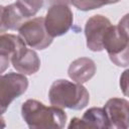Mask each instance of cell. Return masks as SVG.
Returning a JSON list of instances; mask_svg holds the SVG:
<instances>
[{
  "mask_svg": "<svg viewBox=\"0 0 129 129\" xmlns=\"http://www.w3.org/2000/svg\"><path fill=\"white\" fill-rule=\"evenodd\" d=\"M74 14L67 4H54L49 6L44 17L47 33L53 38L66 34L72 27Z\"/></svg>",
  "mask_w": 129,
  "mask_h": 129,
  "instance_id": "obj_5",
  "label": "cell"
},
{
  "mask_svg": "<svg viewBox=\"0 0 129 129\" xmlns=\"http://www.w3.org/2000/svg\"><path fill=\"white\" fill-rule=\"evenodd\" d=\"M104 49L117 67H129V38L118 25H111L103 40Z\"/></svg>",
  "mask_w": 129,
  "mask_h": 129,
  "instance_id": "obj_3",
  "label": "cell"
},
{
  "mask_svg": "<svg viewBox=\"0 0 129 129\" xmlns=\"http://www.w3.org/2000/svg\"><path fill=\"white\" fill-rule=\"evenodd\" d=\"M121 0H71V3L81 11H90L105 5L115 4Z\"/></svg>",
  "mask_w": 129,
  "mask_h": 129,
  "instance_id": "obj_14",
  "label": "cell"
},
{
  "mask_svg": "<svg viewBox=\"0 0 129 129\" xmlns=\"http://www.w3.org/2000/svg\"><path fill=\"white\" fill-rule=\"evenodd\" d=\"M25 41L19 36L10 33H3L0 36V66L1 73L10 66L11 58L14 53L23 45Z\"/></svg>",
  "mask_w": 129,
  "mask_h": 129,
  "instance_id": "obj_11",
  "label": "cell"
},
{
  "mask_svg": "<svg viewBox=\"0 0 129 129\" xmlns=\"http://www.w3.org/2000/svg\"><path fill=\"white\" fill-rule=\"evenodd\" d=\"M16 4L26 19H28L34 16L42 8L44 0H17Z\"/></svg>",
  "mask_w": 129,
  "mask_h": 129,
  "instance_id": "obj_15",
  "label": "cell"
},
{
  "mask_svg": "<svg viewBox=\"0 0 129 129\" xmlns=\"http://www.w3.org/2000/svg\"><path fill=\"white\" fill-rule=\"evenodd\" d=\"M11 63L13 68L20 74L33 75L40 68V59L33 49L26 47V44L20 47L12 56Z\"/></svg>",
  "mask_w": 129,
  "mask_h": 129,
  "instance_id": "obj_9",
  "label": "cell"
},
{
  "mask_svg": "<svg viewBox=\"0 0 129 129\" xmlns=\"http://www.w3.org/2000/svg\"><path fill=\"white\" fill-rule=\"evenodd\" d=\"M19 36L31 48L45 49L52 42V37L47 33L44 17H35L26 20L18 29Z\"/></svg>",
  "mask_w": 129,
  "mask_h": 129,
  "instance_id": "obj_4",
  "label": "cell"
},
{
  "mask_svg": "<svg viewBox=\"0 0 129 129\" xmlns=\"http://www.w3.org/2000/svg\"><path fill=\"white\" fill-rule=\"evenodd\" d=\"M111 25V21L101 14L94 15L87 20L85 25V36L87 40V47L90 50L95 52L104 50L103 40Z\"/></svg>",
  "mask_w": 129,
  "mask_h": 129,
  "instance_id": "obj_7",
  "label": "cell"
},
{
  "mask_svg": "<svg viewBox=\"0 0 129 129\" xmlns=\"http://www.w3.org/2000/svg\"><path fill=\"white\" fill-rule=\"evenodd\" d=\"M104 109L110 123V128H129V102L127 100L123 98H111L106 102Z\"/></svg>",
  "mask_w": 129,
  "mask_h": 129,
  "instance_id": "obj_8",
  "label": "cell"
},
{
  "mask_svg": "<svg viewBox=\"0 0 129 129\" xmlns=\"http://www.w3.org/2000/svg\"><path fill=\"white\" fill-rule=\"evenodd\" d=\"M119 85L123 95L129 98V69H126L121 74Z\"/></svg>",
  "mask_w": 129,
  "mask_h": 129,
  "instance_id": "obj_16",
  "label": "cell"
},
{
  "mask_svg": "<svg viewBox=\"0 0 129 129\" xmlns=\"http://www.w3.org/2000/svg\"><path fill=\"white\" fill-rule=\"evenodd\" d=\"M45 1L50 6L54 5V4H67V5H69L71 3V0H45Z\"/></svg>",
  "mask_w": 129,
  "mask_h": 129,
  "instance_id": "obj_18",
  "label": "cell"
},
{
  "mask_svg": "<svg viewBox=\"0 0 129 129\" xmlns=\"http://www.w3.org/2000/svg\"><path fill=\"white\" fill-rule=\"evenodd\" d=\"M21 116L30 129H60L66 126L68 119L62 108L45 106L34 99H28L22 104Z\"/></svg>",
  "mask_w": 129,
  "mask_h": 129,
  "instance_id": "obj_1",
  "label": "cell"
},
{
  "mask_svg": "<svg viewBox=\"0 0 129 129\" xmlns=\"http://www.w3.org/2000/svg\"><path fill=\"white\" fill-rule=\"evenodd\" d=\"M71 128H110V123L104 108L93 107L87 110L82 119L73 118L68 126Z\"/></svg>",
  "mask_w": 129,
  "mask_h": 129,
  "instance_id": "obj_10",
  "label": "cell"
},
{
  "mask_svg": "<svg viewBox=\"0 0 129 129\" xmlns=\"http://www.w3.org/2000/svg\"><path fill=\"white\" fill-rule=\"evenodd\" d=\"M96 63L89 57H80L71 62L68 69L69 77L76 83L84 84L96 74Z\"/></svg>",
  "mask_w": 129,
  "mask_h": 129,
  "instance_id": "obj_12",
  "label": "cell"
},
{
  "mask_svg": "<svg viewBox=\"0 0 129 129\" xmlns=\"http://www.w3.org/2000/svg\"><path fill=\"white\" fill-rule=\"evenodd\" d=\"M48 99L53 106L82 110L89 104L90 94L82 84L60 79L51 84L48 91Z\"/></svg>",
  "mask_w": 129,
  "mask_h": 129,
  "instance_id": "obj_2",
  "label": "cell"
},
{
  "mask_svg": "<svg viewBox=\"0 0 129 129\" xmlns=\"http://www.w3.org/2000/svg\"><path fill=\"white\" fill-rule=\"evenodd\" d=\"M118 26L122 29V31L129 38V13L125 14L118 22Z\"/></svg>",
  "mask_w": 129,
  "mask_h": 129,
  "instance_id": "obj_17",
  "label": "cell"
},
{
  "mask_svg": "<svg viewBox=\"0 0 129 129\" xmlns=\"http://www.w3.org/2000/svg\"><path fill=\"white\" fill-rule=\"evenodd\" d=\"M28 88V80L23 74L8 73L1 76L0 79V98H1V114H4L9 105Z\"/></svg>",
  "mask_w": 129,
  "mask_h": 129,
  "instance_id": "obj_6",
  "label": "cell"
},
{
  "mask_svg": "<svg viewBox=\"0 0 129 129\" xmlns=\"http://www.w3.org/2000/svg\"><path fill=\"white\" fill-rule=\"evenodd\" d=\"M1 32L5 30H18L19 27L26 21V17L23 15L18 5L15 3L1 7Z\"/></svg>",
  "mask_w": 129,
  "mask_h": 129,
  "instance_id": "obj_13",
  "label": "cell"
}]
</instances>
